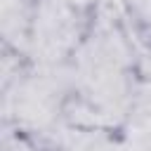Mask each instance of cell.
<instances>
[{
	"mask_svg": "<svg viewBox=\"0 0 151 151\" xmlns=\"http://www.w3.org/2000/svg\"><path fill=\"white\" fill-rule=\"evenodd\" d=\"M134 40L123 19L94 12L90 31L64 64L68 92L94 106L109 127L123 132L137 90Z\"/></svg>",
	"mask_w": 151,
	"mask_h": 151,
	"instance_id": "6da1fadb",
	"label": "cell"
},
{
	"mask_svg": "<svg viewBox=\"0 0 151 151\" xmlns=\"http://www.w3.org/2000/svg\"><path fill=\"white\" fill-rule=\"evenodd\" d=\"M123 132L104 127H73L64 125L54 139L57 151H120Z\"/></svg>",
	"mask_w": 151,
	"mask_h": 151,
	"instance_id": "7a4b0ae2",
	"label": "cell"
},
{
	"mask_svg": "<svg viewBox=\"0 0 151 151\" xmlns=\"http://www.w3.org/2000/svg\"><path fill=\"white\" fill-rule=\"evenodd\" d=\"M123 21L142 47H151V0H125Z\"/></svg>",
	"mask_w": 151,
	"mask_h": 151,
	"instance_id": "3957f363",
	"label": "cell"
}]
</instances>
